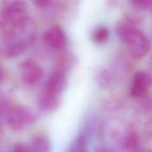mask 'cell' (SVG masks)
Segmentation results:
<instances>
[{
	"label": "cell",
	"instance_id": "6da1fadb",
	"mask_svg": "<svg viewBox=\"0 0 152 152\" xmlns=\"http://www.w3.org/2000/svg\"><path fill=\"white\" fill-rule=\"evenodd\" d=\"M1 54L6 58L20 56L34 43L36 37V28L30 20L25 24L1 32Z\"/></svg>",
	"mask_w": 152,
	"mask_h": 152
},
{
	"label": "cell",
	"instance_id": "7a4b0ae2",
	"mask_svg": "<svg viewBox=\"0 0 152 152\" xmlns=\"http://www.w3.org/2000/svg\"><path fill=\"white\" fill-rule=\"evenodd\" d=\"M116 33L126 46L131 56L141 59L145 56L150 49V43L146 35L136 27L131 18H126L118 25Z\"/></svg>",
	"mask_w": 152,
	"mask_h": 152
},
{
	"label": "cell",
	"instance_id": "3957f363",
	"mask_svg": "<svg viewBox=\"0 0 152 152\" xmlns=\"http://www.w3.org/2000/svg\"><path fill=\"white\" fill-rule=\"evenodd\" d=\"M29 20L27 4L22 0H11L2 7L1 30L4 31L19 27Z\"/></svg>",
	"mask_w": 152,
	"mask_h": 152
},
{
	"label": "cell",
	"instance_id": "277c9868",
	"mask_svg": "<svg viewBox=\"0 0 152 152\" xmlns=\"http://www.w3.org/2000/svg\"><path fill=\"white\" fill-rule=\"evenodd\" d=\"M1 118L4 119L8 126L15 131L27 128L37 121V116L31 110L20 106H11Z\"/></svg>",
	"mask_w": 152,
	"mask_h": 152
},
{
	"label": "cell",
	"instance_id": "5b68a950",
	"mask_svg": "<svg viewBox=\"0 0 152 152\" xmlns=\"http://www.w3.org/2000/svg\"><path fill=\"white\" fill-rule=\"evenodd\" d=\"M20 76L28 85H34L40 81L43 76L42 68L34 61L26 59L19 65Z\"/></svg>",
	"mask_w": 152,
	"mask_h": 152
},
{
	"label": "cell",
	"instance_id": "8992f818",
	"mask_svg": "<svg viewBox=\"0 0 152 152\" xmlns=\"http://www.w3.org/2000/svg\"><path fill=\"white\" fill-rule=\"evenodd\" d=\"M67 84L66 73L56 68L49 75L45 86V90L59 96L65 89Z\"/></svg>",
	"mask_w": 152,
	"mask_h": 152
},
{
	"label": "cell",
	"instance_id": "52a82bcc",
	"mask_svg": "<svg viewBox=\"0 0 152 152\" xmlns=\"http://www.w3.org/2000/svg\"><path fill=\"white\" fill-rule=\"evenodd\" d=\"M152 82L149 74L144 71L136 72L133 77L130 94L133 97H140L148 91Z\"/></svg>",
	"mask_w": 152,
	"mask_h": 152
},
{
	"label": "cell",
	"instance_id": "ba28073f",
	"mask_svg": "<svg viewBox=\"0 0 152 152\" xmlns=\"http://www.w3.org/2000/svg\"><path fill=\"white\" fill-rule=\"evenodd\" d=\"M45 42L52 48L55 49H63L66 43V38L64 30L59 26H53L43 34Z\"/></svg>",
	"mask_w": 152,
	"mask_h": 152
},
{
	"label": "cell",
	"instance_id": "9c48e42d",
	"mask_svg": "<svg viewBox=\"0 0 152 152\" xmlns=\"http://www.w3.org/2000/svg\"><path fill=\"white\" fill-rule=\"evenodd\" d=\"M59 96L45 90L40 94L37 99V105L39 109L46 112H51L56 109L60 103Z\"/></svg>",
	"mask_w": 152,
	"mask_h": 152
},
{
	"label": "cell",
	"instance_id": "30bf717a",
	"mask_svg": "<svg viewBox=\"0 0 152 152\" xmlns=\"http://www.w3.org/2000/svg\"><path fill=\"white\" fill-rule=\"evenodd\" d=\"M56 68L59 69L66 73L72 69L76 65L75 56L68 52L61 53L56 58Z\"/></svg>",
	"mask_w": 152,
	"mask_h": 152
},
{
	"label": "cell",
	"instance_id": "8fae6325",
	"mask_svg": "<svg viewBox=\"0 0 152 152\" xmlns=\"http://www.w3.org/2000/svg\"><path fill=\"white\" fill-rule=\"evenodd\" d=\"M28 147L30 152H51L52 150L50 141L43 135L34 137Z\"/></svg>",
	"mask_w": 152,
	"mask_h": 152
},
{
	"label": "cell",
	"instance_id": "7c38bea8",
	"mask_svg": "<svg viewBox=\"0 0 152 152\" xmlns=\"http://www.w3.org/2000/svg\"><path fill=\"white\" fill-rule=\"evenodd\" d=\"M87 136L82 132L71 142L67 152H88Z\"/></svg>",
	"mask_w": 152,
	"mask_h": 152
},
{
	"label": "cell",
	"instance_id": "4fadbf2b",
	"mask_svg": "<svg viewBox=\"0 0 152 152\" xmlns=\"http://www.w3.org/2000/svg\"><path fill=\"white\" fill-rule=\"evenodd\" d=\"M94 78L97 83L102 87H107L110 85L111 77L108 71L102 66H99L94 71Z\"/></svg>",
	"mask_w": 152,
	"mask_h": 152
},
{
	"label": "cell",
	"instance_id": "5bb4252c",
	"mask_svg": "<svg viewBox=\"0 0 152 152\" xmlns=\"http://www.w3.org/2000/svg\"><path fill=\"white\" fill-rule=\"evenodd\" d=\"M110 35L109 29L103 26L96 27L92 33V39L97 44H102L106 42Z\"/></svg>",
	"mask_w": 152,
	"mask_h": 152
},
{
	"label": "cell",
	"instance_id": "9a60e30c",
	"mask_svg": "<svg viewBox=\"0 0 152 152\" xmlns=\"http://www.w3.org/2000/svg\"><path fill=\"white\" fill-rule=\"evenodd\" d=\"M139 138L135 134H131L128 135L124 142L125 148L129 151H135L138 149Z\"/></svg>",
	"mask_w": 152,
	"mask_h": 152
},
{
	"label": "cell",
	"instance_id": "2e32d148",
	"mask_svg": "<svg viewBox=\"0 0 152 152\" xmlns=\"http://www.w3.org/2000/svg\"><path fill=\"white\" fill-rule=\"evenodd\" d=\"M131 4L136 8L142 10L152 11V0H129Z\"/></svg>",
	"mask_w": 152,
	"mask_h": 152
},
{
	"label": "cell",
	"instance_id": "e0dca14e",
	"mask_svg": "<svg viewBox=\"0 0 152 152\" xmlns=\"http://www.w3.org/2000/svg\"><path fill=\"white\" fill-rule=\"evenodd\" d=\"M10 152H30L29 147L23 144H17L14 146Z\"/></svg>",
	"mask_w": 152,
	"mask_h": 152
},
{
	"label": "cell",
	"instance_id": "ac0fdd59",
	"mask_svg": "<svg viewBox=\"0 0 152 152\" xmlns=\"http://www.w3.org/2000/svg\"><path fill=\"white\" fill-rule=\"evenodd\" d=\"M35 6L39 8H44L48 7L51 2V0H32Z\"/></svg>",
	"mask_w": 152,
	"mask_h": 152
},
{
	"label": "cell",
	"instance_id": "d6986e66",
	"mask_svg": "<svg viewBox=\"0 0 152 152\" xmlns=\"http://www.w3.org/2000/svg\"><path fill=\"white\" fill-rule=\"evenodd\" d=\"M96 152H112V151L106 147H100L96 150Z\"/></svg>",
	"mask_w": 152,
	"mask_h": 152
},
{
	"label": "cell",
	"instance_id": "ffe728a7",
	"mask_svg": "<svg viewBox=\"0 0 152 152\" xmlns=\"http://www.w3.org/2000/svg\"><path fill=\"white\" fill-rule=\"evenodd\" d=\"M148 65V66L150 67V68L152 70V55H151V56L149 58Z\"/></svg>",
	"mask_w": 152,
	"mask_h": 152
},
{
	"label": "cell",
	"instance_id": "44dd1931",
	"mask_svg": "<svg viewBox=\"0 0 152 152\" xmlns=\"http://www.w3.org/2000/svg\"><path fill=\"white\" fill-rule=\"evenodd\" d=\"M147 152H152V150H149V151H148Z\"/></svg>",
	"mask_w": 152,
	"mask_h": 152
}]
</instances>
